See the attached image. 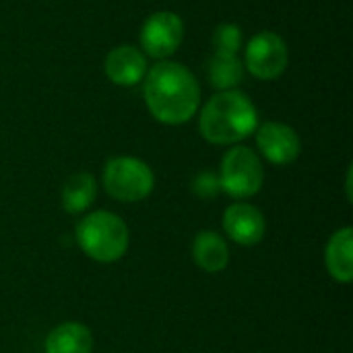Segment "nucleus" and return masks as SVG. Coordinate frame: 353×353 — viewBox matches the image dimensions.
<instances>
[{
    "label": "nucleus",
    "instance_id": "f257e3e1",
    "mask_svg": "<svg viewBox=\"0 0 353 353\" xmlns=\"http://www.w3.org/2000/svg\"><path fill=\"white\" fill-rule=\"evenodd\" d=\"M147 110L161 124H184L201 105V85L192 70L180 62L161 60L147 68L143 79Z\"/></svg>",
    "mask_w": 353,
    "mask_h": 353
},
{
    "label": "nucleus",
    "instance_id": "f03ea898",
    "mask_svg": "<svg viewBox=\"0 0 353 353\" xmlns=\"http://www.w3.org/2000/svg\"><path fill=\"white\" fill-rule=\"evenodd\" d=\"M259 128V112L250 97L238 89L213 95L199 118V130L213 145H236Z\"/></svg>",
    "mask_w": 353,
    "mask_h": 353
},
{
    "label": "nucleus",
    "instance_id": "7ed1b4c3",
    "mask_svg": "<svg viewBox=\"0 0 353 353\" xmlns=\"http://www.w3.org/2000/svg\"><path fill=\"white\" fill-rule=\"evenodd\" d=\"M77 242L89 259L97 263H114L128 250V228L118 215L95 211L79 221Z\"/></svg>",
    "mask_w": 353,
    "mask_h": 353
},
{
    "label": "nucleus",
    "instance_id": "20e7f679",
    "mask_svg": "<svg viewBox=\"0 0 353 353\" xmlns=\"http://www.w3.org/2000/svg\"><path fill=\"white\" fill-rule=\"evenodd\" d=\"M153 186L155 176L151 168L137 157H112L103 168V188L116 201L139 203L151 194Z\"/></svg>",
    "mask_w": 353,
    "mask_h": 353
},
{
    "label": "nucleus",
    "instance_id": "39448f33",
    "mask_svg": "<svg viewBox=\"0 0 353 353\" xmlns=\"http://www.w3.org/2000/svg\"><path fill=\"white\" fill-rule=\"evenodd\" d=\"M265 170L250 147H232L219 168L221 190L234 199H250L263 188Z\"/></svg>",
    "mask_w": 353,
    "mask_h": 353
},
{
    "label": "nucleus",
    "instance_id": "423d86ee",
    "mask_svg": "<svg viewBox=\"0 0 353 353\" xmlns=\"http://www.w3.org/2000/svg\"><path fill=\"white\" fill-rule=\"evenodd\" d=\"M288 43L275 31H261L246 46L244 68L261 81H273L281 77L288 68Z\"/></svg>",
    "mask_w": 353,
    "mask_h": 353
},
{
    "label": "nucleus",
    "instance_id": "0eeeda50",
    "mask_svg": "<svg viewBox=\"0 0 353 353\" xmlns=\"http://www.w3.org/2000/svg\"><path fill=\"white\" fill-rule=\"evenodd\" d=\"M141 48L147 56L165 60L178 52L184 39V21L172 10H159L147 17L141 27Z\"/></svg>",
    "mask_w": 353,
    "mask_h": 353
},
{
    "label": "nucleus",
    "instance_id": "6e6552de",
    "mask_svg": "<svg viewBox=\"0 0 353 353\" xmlns=\"http://www.w3.org/2000/svg\"><path fill=\"white\" fill-rule=\"evenodd\" d=\"M256 147L263 157L275 165L294 163L302 151L298 132L283 122H265L256 128Z\"/></svg>",
    "mask_w": 353,
    "mask_h": 353
},
{
    "label": "nucleus",
    "instance_id": "1a4fd4ad",
    "mask_svg": "<svg viewBox=\"0 0 353 353\" xmlns=\"http://www.w3.org/2000/svg\"><path fill=\"white\" fill-rule=\"evenodd\" d=\"M103 70H105V77L114 85L134 87L147 74V56L139 48H134L130 43H122L108 52Z\"/></svg>",
    "mask_w": 353,
    "mask_h": 353
},
{
    "label": "nucleus",
    "instance_id": "9d476101",
    "mask_svg": "<svg viewBox=\"0 0 353 353\" xmlns=\"http://www.w3.org/2000/svg\"><path fill=\"white\" fill-rule=\"evenodd\" d=\"M225 234L240 246H254L265 238L267 223L263 213L250 203H236L225 209L223 215Z\"/></svg>",
    "mask_w": 353,
    "mask_h": 353
},
{
    "label": "nucleus",
    "instance_id": "9b49d317",
    "mask_svg": "<svg viewBox=\"0 0 353 353\" xmlns=\"http://www.w3.org/2000/svg\"><path fill=\"white\" fill-rule=\"evenodd\" d=\"M353 230L343 228L335 232L327 244L325 263L331 277L339 283H350L353 279Z\"/></svg>",
    "mask_w": 353,
    "mask_h": 353
},
{
    "label": "nucleus",
    "instance_id": "f8f14e48",
    "mask_svg": "<svg viewBox=\"0 0 353 353\" xmlns=\"http://www.w3.org/2000/svg\"><path fill=\"white\" fill-rule=\"evenodd\" d=\"M194 263L207 273H221L230 263V248L217 232H199L192 242Z\"/></svg>",
    "mask_w": 353,
    "mask_h": 353
},
{
    "label": "nucleus",
    "instance_id": "ddd939ff",
    "mask_svg": "<svg viewBox=\"0 0 353 353\" xmlns=\"http://www.w3.org/2000/svg\"><path fill=\"white\" fill-rule=\"evenodd\" d=\"M93 335L81 323H62L46 337V353H91Z\"/></svg>",
    "mask_w": 353,
    "mask_h": 353
},
{
    "label": "nucleus",
    "instance_id": "4468645a",
    "mask_svg": "<svg viewBox=\"0 0 353 353\" xmlns=\"http://www.w3.org/2000/svg\"><path fill=\"white\" fill-rule=\"evenodd\" d=\"M207 74L215 89L230 91L244 81V64L240 62L238 54L213 52L207 64Z\"/></svg>",
    "mask_w": 353,
    "mask_h": 353
},
{
    "label": "nucleus",
    "instance_id": "2eb2a0df",
    "mask_svg": "<svg viewBox=\"0 0 353 353\" xmlns=\"http://www.w3.org/2000/svg\"><path fill=\"white\" fill-rule=\"evenodd\" d=\"M97 196L95 178L87 172H79L70 176L62 188V205L66 213H83L87 211Z\"/></svg>",
    "mask_w": 353,
    "mask_h": 353
},
{
    "label": "nucleus",
    "instance_id": "dca6fc26",
    "mask_svg": "<svg viewBox=\"0 0 353 353\" xmlns=\"http://www.w3.org/2000/svg\"><path fill=\"white\" fill-rule=\"evenodd\" d=\"M213 52L219 54H238L242 48V29L234 23H221L215 27L211 37Z\"/></svg>",
    "mask_w": 353,
    "mask_h": 353
},
{
    "label": "nucleus",
    "instance_id": "f3484780",
    "mask_svg": "<svg viewBox=\"0 0 353 353\" xmlns=\"http://www.w3.org/2000/svg\"><path fill=\"white\" fill-rule=\"evenodd\" d=\"M192 192L199 199H215L221 192V182H219V174H215L213 170H203L194 176L192 180Z\"/></svg>",
    "mask_w": 353,
    "mask_h": 353
},
{
    "label": "nucleus",
    "instance_id": "a211bd4d",
    "mask_svg": "<svg viewBox=\"0 0 353 353\" xmlns=\"http://www.w3.org/2000/svg\"><path fill=\"white\" fill-rule=\"evenodd\" d=\"M347 199L352 201V168L347 172Z\"/></svg>",
    "mask_w": 353,
    "mask_h": 353
}]
</instances>
